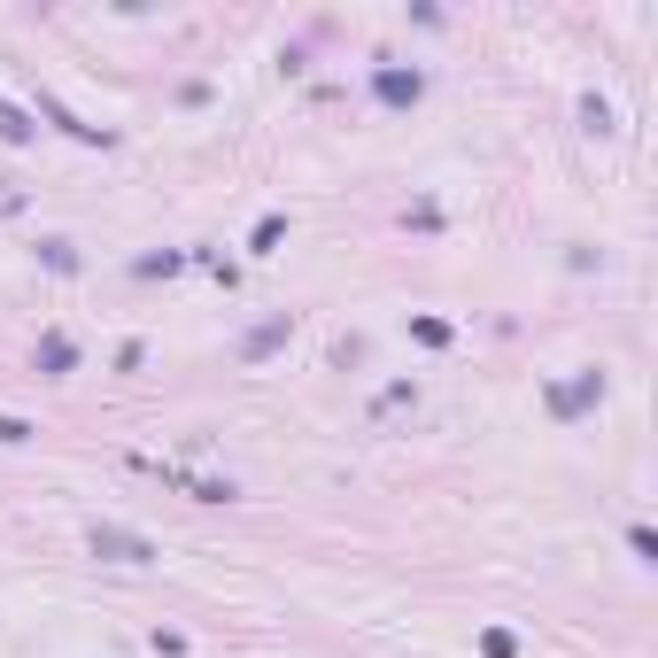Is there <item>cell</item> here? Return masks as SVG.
Here are the masks:
<instances>
[{
    "label": "cell",
    "instance_id": "cell-1",
    "mask_svg": "<svg viewBox=\"0 0 658 658\" xmlns=\"http://www.w3.org/2000/svg\"><path fill=\"white\" fill-rule=\"evenodd\" d=\"M93 558H117V566H148L155 558V542L148 535H132V527H101V519H93Z\"/></svg>",
    "mask_w": 658,
    "mask_h": 658
},
{
    "label": "cell",
    "instance_id": "cell-2",
    "mask_svg": "<svg viewBox=\"0 0 658 658\" xmlns=\"http://www.w3.org/2000/svg\"><path fill=\"white\" fill-rule=\"evenodd\" d=\"M70 357H78V349H70V341H62V333H47V349H39V364H47V372H55V380H62V372H70Z\"/></svg>",
    "mask_w": 658,
    "mask_h": 658
},
{
    "label": "cell",
    "instance_id": "cell-4",
    "mask_svg": "<svg viewBox=\"0 0 658 658\" xmlns=\"http://www.w3.org/2000/svg\"><path fill=\"white\" fill-rule=\"evenodd\" d=\"M380 93H388V101H419V70H411V78H395V70H388V78H380Z\"/></svg>",
    "mask_w": 658,
    "mask_h": 658
},
{
    "label": "cell",
    "instance_id": "cell-3",
    "mask_svg": "<svg viewBox=\"0 0 658 658\" xmlns=\"http://www.w3.org/2000/svg\"><path fill=\"white\" fill-rule=\"evenodd\" d=\"M31 132H39V124H31L24 109H8V101H0V140H31Z\"/></svg>",
    "mask_w": 658,
    "mask_h": 658
},
{
    "label": "cell",
    "instance_id": "cell-5",
    "mask_svg": "<svg viewBox=\"0 0 658 658\" xmlns=\"http://www.w3.org/2000/svg\"><path fill=\"white\" fill-rule=\"evenodd\" d=\"M24 434H31L24 419H0V442H24Z\"/></svg>",
    "mask_w": 658,
    "mask_h": 658
}]
</instances>
